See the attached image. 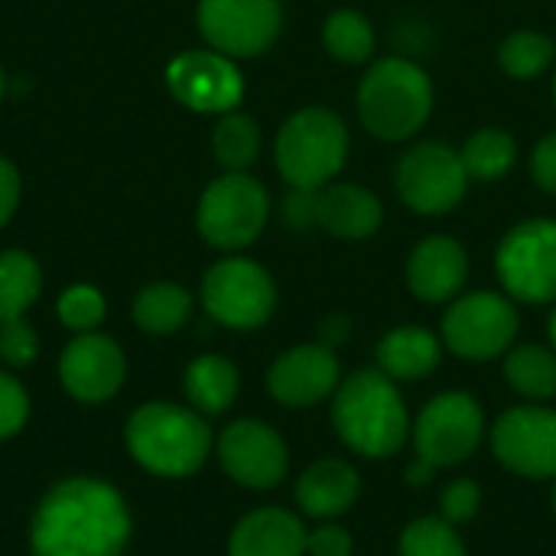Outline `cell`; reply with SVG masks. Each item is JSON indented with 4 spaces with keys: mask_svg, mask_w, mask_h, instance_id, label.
Segmentation results:
<instances>
[{
    "mask_svg": "<svg viewBox=\"0 0 556 556\" xmlns=\"http://www.w3.org/2000/svg\"><path fill=\"white\" fill-rule=\"evenodd\" d=\"M267 215H270L267 189L248 173H225L205 186L195 208V225L212 248L241 251L261 238Z\"/></svg>",
    "mask_w": 556,
    "mask_h": 556,
    "instance_id": "cell-8",
    "label": "cell"
},
{
    "mask_svg": "<svg viewBox=\"0 0 556 556\" xmlns=\"http://www.w3.org/2000/svg\"><path fill=\"white\" fill-rule=\"evenodd\" d=\"M352 339V319L349 316H342V313H329L323 323H319V342L326 345V349H342L345 342Z\"/></svg>",
    "mask_w": 556,
    "mask_h": 556,
    "instance_id": "cell-40",
    "label": "cell"
},
{
    "mask_svg": "<svg viewBox=\"0 0 556 556\" xmlns=\"http://www.w3.org/2000/svg\"><path fill=\"white\" fill-rule=\"evenodd\" d=\"M202 306L228 329H261L277 309V287L257 261L225 257L202 277Z\"/></svg>",
    "mask_w": 556,
    "mask_h": 556,
    "instance_id": "cell-10",
    "label": "cell"
},
{
    "mask_svg": "<svg viewBox=\"0 0 556 556\" xmlns=\"http://www.w3.org/2000/svg\"><path fill=\"white\" fill-rule=\"evenodd\" d=\"M440 476V469H433L430 463H424V459H410V466H407V482H410V489H427L433 479Z\"/></svg>",
    "mask_w": 556,
    "mask_h": 556,
    "instance_id": "cell-41",
    "label": "cell"
},
{
    "mask_svg": "<svg viewBox=\"0 0 556 556\" xmlns=\"http://www.w3.org/2000/svg\"><path fill=\"white\" fill-rule=\"evenodd\" d=\"M192 296L179 283H150L134 300V323L150 336H169L186 326Z\"/></svg>",
    "mask_w": 556,
    "mask_h": 556,
    "instance_id": "cell-25",
    "label": "cell"
},
{
    "mask_svg": "<svg viewBox=\"0 0 556 556\" xmlns=\"http://www.w3.org/2000/svg\"><path fill=\"white\" fill-rule=\"evenodd\" d=\"M469 277V254L453 238H424L407 257V287L420 303H450Z\"/></svg>",
    "mask_w": 556,
    "mask_h": 556,
    "instance_id": "cell-19",
    "label": "cell"
},
{
    "mask_svg": "<svg viewBox=\"0 0 556 556\" xmlns=\"http://www.w3.org/2000/svg\"><path fill=\"white\" fill-rule=\"evenodd\" d=\"M26 414H29L26 391L20 388L16 378H10V375L0 371V440L13 437L26 424Z\"/></svg>",
    "mask_w": 556,
    "mask_h": 556,
    "instance_id": "cell-35",
    "label": "cell"
},
{
    "mask_svg": "<svg viewBox=\"0 0 556 556\" xmlns=\"http://www.w3.org/2000/svg\"><path fill=\"white\" fill-rule=\"evenodd\" d=\"M547 336H551V349L556 352V306L554 313H551V319H547Z\"/></svg>",
    "mask_w": 556,
    "mask_h": 556,
    "instance_id": "cell-42",
    "label": "cell"
},
{
    "mask_svg": "<svg viewBox=\"0 0 556 556\" xmlns=\"http://www.w3.org/2000/svg\"><path fill=\"white\" fill-rule=\"evenodd\" d=\"M316 192L319 189H290L283 202V218L290 228H313L316 225Z\"/></svg>",
    "mask_w": 556,
    "mask_h": 556,
    "instance_id": "cell-38",
    "label": "cell"
},
{
    "mask_svg": "<svg viewBox=\"0 0 556 556\" xmlns=\"http://www.w3.org/2000/svg\"><path fill=\"white\" fill-rule=\"evenodd\" d=\"M339 384H342L339 355L323 342L287 349L267 371L270 397L290 410H309L323 401H332Z\"/></svg>",
    "mask_w": 556,
    "mask_h": 556,
    "instance_id": "cell-16",
    "label": "cell"
},
{
    "mask_svg": "<svg viewBox=\"0 0 556 556\" xmlns=\"http://www.w3.org/2000/svg\"><path fill=\"white\" fill-rule=\"evenodd\" d=\"M20 205V173L10 160L0 156V228L13 218Z\"/></svg>",
    "mask_w": 556,
    "mask_h": 556,
    "instance_id": "cell-39",
    "label": "cell"
},
{
    "mask_svg": "<svg viewBox=\"0 0 556 556\" xmlns=\"http://www.w3.org/2000/svg\"><path fill=\"white\" fill-rule=\"evenodd\" d=\"M238 368L222 355H199L186 368V397L199 414H225L238 397Z\"/></svg>",
    "mask_w": 556,
    "mask_h": 556,
    "instance_id": "cell-23",
    "label": "cell"
},
{
    "mask_svg": "<svg viewBox=\"0 0 556 556\" xmlns=\"http://www.w3.org/2000/svg\"><path fill=\"white\" fill-rule=\"evenodd\" d=\"M355 554V538L336 525V521H319V528H313L306 534V556H352Z\"/></svg>",
    "mask_w": 556,
    "mask_h": 556,
    "instance_id": "cell-36",
    "label": "cell"
},
{
    "mask_svg": "<svg viewBox=\"0 0 556 556\" xmlns=\"http://www.w3.org/2000/svg\"><path fill=\"white\" fill-rule=\"evenodd\" d=\"M394 182L404 205L417 215H446L466 199L469 173L459 150L446 143H417L401 156Z\"/></svg>",
    "mask_w": 556,
    "mask_h": 556,
    "instance_id": "cell-12",
    "label": "cell"
},
{
    "mask_svg": "<svg viewBox=\"0 0 556 556\" xmlns=\"http://www.w3.org/2000/svg\"><path fill=\"white\" fill-rule=\"evenodd\" d=\"M104 296L88 283H75L59 296V319L72 332H91L104 319Z\"/></svg>",
    "mask_w": 556,
    "mask_h": 556,
    "instance_id": "cell-32",
    "label": "cell"
},
{
    "mask_svg": "<svg viewBox=\"0 0 556 556\" xmlns=\"http://www.w3.org/2000/svg\"><path fill=\"white\" fill-rule=\"evenodd\" d=\"M3 91H7V78H3V68H0V101H3Z\"/></svg>",
    "mask_w": 556,
    "mask_h": 556,
    "instance_id": "cell-44",
    "label": "cell"
},
{
    "mask_svg": "<svg viewBox=\"0 0 556 556\" xmlns=\"http://www.w3.org/2000/svg\"><path fill=\"white\" fill-rule=\"evenodd\" d=\"M306 534L300 515L287 508H257L235 525L228 556H306Z\"/></svg>",
    "mask_w": 556,
    "mask_h": 556,
    "instance_id": "cell-20",
    "label": "cell"
},
{
    "mask_svg": "<svg viewBox=\"0 0 556 556\" xmlns=\"http://www.w3.org/2000/svg\"><path fill=\"white\" fill-rule=\"evenodd\" d=\"M59 378L75 401L101 404L114 397L124 381V352L108 336L81 332L65 345L59 362Z\"/></svg>",
    "mask_w": 556,
    "mask_h": 556,
    "instance_id": "cell-17",
    "label": "cell"
},
{
    "mask_svg": "<svg viewBox=\"0 0 556 556\" xmlns=\"http://www.w3.org/2000/svg\"><path fill=\"white\" fill-rule=\"evenodd\" d=\"M463 156V166L469 173V179H479V182H492L498 176H505L515 160H518V143L511 134L498 130V127H482L476 130L466 147L459 150Z\"/></svg>",
    "mask_w": 556,
    "mask_h": 556,
    "instance_id": "cell-28",
    "label": "cell"
},
{
    "mask_svg": "<svg viewBox=\"0 0 556 556\" xmlns=\"http://www.w3.org/2000/svg\"><path fill=\"white\" fill-rule=\"evenodd\" d=\"M296 508L313 521H339L362 498V476L349 459L326 456L303 469L293 489Z\"/></svg>",
    "mask_w": 556,
    "mask_h": 556,
    "instance_id": "cell-18",
    "label": "cell"
},
{
    "mask_svg": "<svg viewBox=\"0 0 556 556\" xmlns=\"http://www.w3.org/2000/svg\"><path fill=\"white\" fill-rule=\"evenodd\" d=\"M521 319L508 293L479 290L456 296L443 316L440 339L463 362H495L511 352Z\"/></svg>",
    "mask_w": 556,
    "mask_h": 556,
    "instance_id": "cell-7",
    "label": "cell"
},
{
    "mask_svg": "<svg viewBox=\"0 0 556 556\" xmlns=\"http://www.w3.org/2000/svg\"><path fill=\"white\" fill-rule=\"evenodd\" d=\"M195 20L215 52L251 59L277 42L283 10L280 0H199Z\"/></svg>",
    "mask_w": 556,
    "mask_h": 556,
    "instance_id": "cell-13",
    "label": "cell"
},
{
    "mask_svg": "<svg viewBox=\"0 0 556 556\" xmlns=\"http://www.w3.org/2000/svg\"><path fill=\"white\" fill-rule=\"evenodd\" d=\"M381 199L355 182H332L316 192V225L342 241H365L381 228Z\"/></svg>",
    "mask_w": 556,
    "mask_h": 556,
    "instance_id": "cell-21",
    "label": "cell"
},
{
    "mask_svg": "<svg viewBox=\"0 0 556 556\" xmlns=\"http://www.w3.org/2000/svg\"><path fill=\"white\" fill-rule=\"evenodd\" d=\"M433 114L430 75L401 55L378 59L358 85V117L378 140H410Z\"/></svg>",
    "mask_w": 556,
    "mask_h": 556,
    "instance_id": "cell-3",
    "label": "cell"
},
{
    "mask_svg": "<svg viewBox=\"0 0 556 556\" xmlns=\"http://www.w3.org/2000/svg\"><path fill=\"white\" fill-rule=\"evenodd\" d=\"M495 274L511 300L556 303V222L531 218L515 225L495 251Z\"/></svg>",
    "mask_w": 556,
    "mask_h": 556,
    "instance_id": "cell-9",
    "label": "cell"
},
{
    "mask_svg": "<svg viewBox=\"0 0 556 556\" xmlns=\"http://www.w3.org/2000/svg\"><path fill=\"white\" fill-rule=\"evenodd\" d=\"M222 469L244 489H277L290 472V450L283 437L264 420H235L218 437Z\"/></svg>",
    "mask_w": 556,
    "mask_h": 556,
    "instance_id": "cell-15",
    "label": "cell"
},
{
    "mask_svg": "<svg viewBox=\"0 0 556 556\" xmlns=\"http://www.w3.org/2000/svg\"><path fill=\"white\" fill-rule=\"evenodd\" d=\"M397 556H469V551L450 521L440 515H424L401 531Z\"/></svg>",
    "mask_w": 556,
    "mask_h": 556,
    "instance_id": "cell-31",
    "label": "cell"
},
{
    "mask_svg": "<svg viewBox=\"0 0 556 556\" xmlns=\"http://www.w3.org/2000/svg\"><path fill=\"white\" fill-rule=\"evenodd\" d=\"M505 381L528 404H547L556 397V352L551 345H511L505 355Z\"/></svg>",
    "mask_w": 556,
    "mask_h": 556,
    "instance_id": "cell-24",
    "label": "cell"
},
{
    "mask_svg": "<svg viewBox=\"0 0 556 556\" xmlns=\"http://www.w3.org/2000/svg\"><path fill=\"white\" fill-rule=\"evenodd\" d=\"M554 101H556V72H554Z\"/></svg>",
    "mask_w": 556,
    "mask_h": 556,
    "instance_id": "cell-45",
    "label": "cell"
},
{
    "mask_svg": "<svg viewBox=\"0 0 556 556\" xmlns=\"http://www.w3.org/2000/svg\"><path fill=\"white\" fill-rule=\"evenodd\" d=\"M489 446L502 469L534 482L556 479V410L544 404L508 407L489 427Z\"/></svg>",
    "mask_w": 556,
    "mask_h": 556,
    "instance_id": "cell-11",
    "label": "cell"
},
{
    "mask_svg": "<svg viewBox=\"0 0 556 556\" xmlns=\"http://www.w3.org/2000/svg\"><path fill=\"white\" fill-rule=\"evenodd\" d=\"M551 511H554V518H556V479H554V485H551Z\"/></svg>",
    "mask_w": 556,
    "mask_h": 556,
    "instance_id": "cell-43",
    "label": "cell"
},
{
    "mask_svg": "<svg viewBox=\"0 0 556 556\" xmlns=\"http://www.w3.org/2000/svg\"><path fill=\"white\" fill-rule=\"evenodd\" d=\"M42 290V270L26 251L0 254V323L20 319Z\"/></svg>",
    "mask_w": 556,
    "mask_h": 556,
    "instance_id": "cell-27",
    "label": "cell"
},
{
    "mask_svg": "<svg viewBox=\"0 0 556 556\" xmlns=\"http://www.w3.org/2000/svg\"><path fill=\"white\" fill-rule=\"evenodd\" d=\"M127 446L143 469L179 479L202 469L212 450V433L199 417V410L156 401V404H143L130 417Z\"/></svg>",
    "mask_w": 556,
    "mask_h": 556,
    "instance_id": "cell-4",
    "label": "cell"
},
{
    "mask_svg": "<svg viewBox=\"0 0 556 556\" xmlns=\"http://www.w3.org/2000/svg\"><path fill=\"white\" fill-rule=\"evenodd\" d=\"M212 150H215V160L225 166V173H248L261 153L257 121L241 111L222 114V121L212 130Z\"/></svg>",
    "mask_w": 556,
    "mask_h": 556,
    "instance_id": "cell-26",
    "label": "cell"
},
{
    "mask_svg": "<svg viewBox=\"0 0 556 556\" xmlns=\"http://www.w3.org/2000/svg\"><path fill=\"white\" fill-rule=\"evenodd\" d=\"M349 156L345 121L329 108H303L290 114L277 134L274 160L290 189H323Z\"/></svg>",
    "mask_w": 556,
    "mask_h": 556,
    "instance_id": "cell-5",
    "label": "cell"
},
{
    "mask_svg": "<svg viewBox=\"0 0 556 556\" xmlns=\"http://www.w3.org/2000/svg\"><path fill=\"white\" fill-rule=\"evenodd\" d=\"M556 59V46L551 36L538 33V29H518L511 33L502 49H498V62L502 68L518 78V81H531L538 75H544Z\"/></svg>",
    "mask_w": 556,
    "mask_h": 556,
    "instance_id": "cell-30",
    "label": "cell"
},
{
    "mask_svg": "<svg viewBox=\"0 0 556 556\" xmlns=\"http://www.w3.org/2000/svg\"><path fill=\"white\" fill-rule=\"evenodd\" d=\"M39 355V336L29 323L20 319H3L0 323V358L13 368L33 365Z\"/></svg>",
    "mask_w": 556,
    "mask_h": 556,
    "instance_id": "cell-34",
    "label": "cell"
},
{
    "mask_svg": "<svg viewBox=\"0 0 556 556\" xmlns=\"http://www.w3.org/2000/svg\"><path fill=\"white\" fill-rule=\"evenodd\" d=\"M531 173H534V182L544 192L556 195V134H547L534 147V153H531Z\"/></svg>",
    "mask_w": 556,
    "mask_h": 556,
    "instance_id": "cell-37",
    "label": "cell"
},
{
    "mask_svg": "<svg viewBox=\"0 0 556 556\" xmlns=\"http://www.w3.org/2000/svg\"><path fill=\"white\" fill-rule=\"evenodd\" d=\"M485 437V410L469 391H443L430 397L410 424L414 456L440 472L469 463Z\"/></svg>",
    "mask_w": 556,
    "mask_h": 556,
    "instance_id": "cell-6",
    "label": "cell"
},
{
    "mask_svg": "<svg viewBox=\"0 0 556 556\" xmlns=\"http://www.w3.org/2000/svg\"><path fill=\"white\" fill-rule=\"evenodd\" d=\"M29 541L33 556H121L130 515L108 482L68 479L42 498Z\"/></svg>",
    "mask_w": 556,
    "mask_h": 556,
    "instance_id": "cell-1",
    "label": "cell"
},
{
    "mask_svg": "<svg viewBox=\"0 0 556 556\" xmlns=\"http://www.w3.org/2000/svg\"><path fill=\"white\" fill-rule=\"evenodd\" d=\"M443 339L424 326H397L381 336L375 349V368H381L397 384H414L430 378L443 362Z\"/></svg>",
    "mask_w": 556,
    "mask_h": 556,
    "instance_id": "cell-22",
    "label": "cell"
},
{
    "mask_svg": "<svg viewBox=\"0 0 556 556\" xmlns=\"http://www.w3.org/2000/svg\"><path fill=\"white\" fill-rule=\"evenodd\" d=\"M482 485L476 479H453L440 489V518L450 521L453 528L476 521V515L482 511Z\"/></svg>",
    "mask_w": 556,
    "mask_h": 556,
    "instance_id": "cell-33",
    "label": "cell"
},
{
    "mask_svg": "<svg viewBox=\"0 0 556 556\" xmlns=\"http://www.w3.org/2000/svg\"><path fill=\"white\" fill-rule=\"evenodd\" d=\"M323 42L332 59L345 65H362L375 52V26L358 10H336L323 26Z\"/></svg>",
    "mask_w": 556,
    "mask_h": 556,
    "instance_id": "cell-29",
    "label": "cell"
},
{
    "mask_svg": "<svg viewBox=\"0 0 556 556\" xmlns=\"http://www.w3.org/2000/svg\"><path fill=\"white\" fill-rule=\"evenodd\" d=\"M329 420L339 443L362 459H391L410 443V410L401 384L381 368H358L332 394Z\"/></svg>",
    "mask_w": 556,
    "mask_h": 556,
    "instance_id": "cell-2",
    "label": "cell"
},
{
    "mask_svg": "<svg viewBox=\"0 0 556 556\" xmlns=\"http://www.w3.org/2000/svg\"><path fill=\"white\" fill-rule=\"evenodd\" d=\"M173 98L199 114H228L244 98V78L231 55L215 49H189L166 68Z\"/></svg>",
    "mask_w": 556,
    "mask_h": 556,
    "instance_id": "cell-14",
    "label": "cell"
}]
</instances>
